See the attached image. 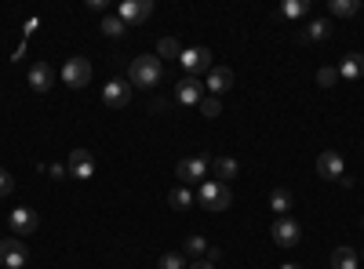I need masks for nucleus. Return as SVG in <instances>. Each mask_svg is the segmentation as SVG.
<instances>
[{
    "label": "nucleus",
    "instance_id": "1",
    "mask_svg": "<svg viewBox=\"0 0 364 269\" xmlns=\"http://www.w3.org/2000/svg\"><path fill=\"white\" fill-rule=\"evenodd\" d=\"M128 77H132L135 87H157L161 77H164V66H161L157 55H139L132 62V70H128Z\"/></svg>",
    "mask_w": 364,
    "mask_h": 269
},
{
    "label": "nucleus",
    "instance_id": "2",
    "mask_svg": "<svg viewBox=\"0 0 364 269\" xmlns=\"http://www.w3.org/2000/svg\"><path fill=\"white\" fill-rule=\"evenodd\" d=\"M197 197H200V204L208 207V212H226V207L233 204V190L226 182H215V178H204Z\"/></svg>",
    "mask_w": 364,
    "mask_h": 269
},
{
    "label": "nucleus",
    "instance_id": "3",
    "mask_svg": "<svg viewBox=\"0 0 364 269\" xmlns=\"http://www.w3.org/2000/svg\"><path fill=\"white\" fill-rule=\"evenodd\" d=\"M178 66L186 70V77H197V73H211V51L208 48H182L178 55Z\"/></svg>",
    "mask_w": 364,
    "mask_h": 269
},
{
    "label": "nucleus",
    "instance_id": "4",
    "mask_svg": "<svg viewBox=\"0 0 364 269\" xmlns=\"http://www.w3.org/2000/svg\"><path fill=\"white\" fill-rule=\"evenodd\" d=\"M149 15H154V0H120L117 4V18L124 26H142Z\"/></svg>",
    "mask_w": 364,
    "mask_h": 269
},
{
    "label": "nucleus",
    "instance_id": "5",
    "mask_svg": "<svg viewBox=\"0 0 364 269\" xmlns=\"http://www.w3.org/2000/svg\"><path fill=\"white\" fill-rule=\"evenodd\" d=\"M175 175L182 182H204V175H211V160L208 157H182L175 164Z\"/></svg>",
    "mask_w": 364,
    "mask_h": 269
},
{
    "label": "nucleus",
    "instance_id": "6",
    "mask_svg": "<svg viewBox=\"0 0 364 269\" xmlns=\"http://www.w3.org/2000/svg\"><path fill=\"white\" fill-rule=\"evenodd\" d=\"M63 80L66 87H87L91 84V62L87 58H66V66H63Z\"/></svg>",
    "mask_w": 364,
    "mask_h": 269
},
{
    "label": "nucleus",
    "instance_id": "7",
    "mask_svg": "<svg viewBox=\"0 0 364 269\" xmlns=\"http://www.w3.org/2000/svg\"><path fill=\"white\" fill-rule=\"evenodd\" d=\"M29 258L26 244L18 241V236H11V241H0V269H22Z\"/></svg>",
    "mask_w": 364,
    "mask_h": 269
},
{
    "label": "nucleus",
    "instance_id": "8",
    "mask_svg": "<svg viewBox=\"0 0 364 269\" xmlns=\"http://www.w3.org/2000/svg\"><path fill=\"white\" fill-rule=\"evenodd\" d=\"M269 236H273V244H281V248H295L302 241V229H299L295 219H277L273 229H269Z\"/></svg>",
    "mask_w": 364,
    "mask_h": 269
},
{
    "label": "nucleus",
    "instance_id": "9",
    "mask_svg": "<svg viewBox=\"0 0 364 269\" xmlns=\"http://www.w3.org/2000/svg\"><path fill=\"white\" fill-rule=\"evenodd\" d=\"M317 175H321V178H343V175H346L343 153H336V149H324V153L317 157Z\"/></svg>",
    "mask_w": 364,
    "mask_h": 269
},
{
    "label": "nucleus",
    "instance_id": "10",
    "mask_svg": "<svg viewBox=\"0 0 364 269\" xmlns=\"http://www.w3.org/2000/svg\"><path fill=\"white\" fill-rule=\"evenodd\" d=\"M66 171H70L73 178H80V182H84V178L95 175V157H91L87 149H73L70 160H66Z\"/></svg>",
    "mask_w": 364,
    "mask_h": 269
},
{
    "label": "nucleus",
    "instance_id": "11",
    "mask_svg": "<svg viewBox=\"0 0 364 269\" xmlns=\"http://www.w3.org/2000/svg\"><path fill=\"white\" fill-rule=\"evenodd\" d=\"M102 102H106L109 109H124V106L132 102V87H128L124 80H109V84L102 87Z\"/></svg>",
    "mask_w": 364,
    "mask_h": 269
},
{
    "label": "nucleus",
    "instance_id": "12",
    "mask_svg": "<svg viewBox=\"0 0 364 269\" xmlns=\"http://www.w3.org/2000/svg\"><path fill=\"white\" fill-rule=\"evenodd\" d=\"M175 99H178L182 106H200V99H204V84H200L197 77H182L178 87H175Z\"/></svg>",
    "mask_w": 364,
    "mask_h": 269
},
{
    "label": "nucleus",
    "instance_id": "13",
    "mask_svg": "<svg viewBox=\"0 0 364 269\" xmlns=\"http://www.w3.org/2000/svg\"><path fill=\"white\" fill-rule=\"evenodd\" d=\"M8 226L11 233H18V241L26 233H37V212H29V207H15V212L8 215Z\"/></svg>",
    "mask_w": 364,
    "mask_h": 269
},
{
    "label": "nucleus",
    "instance_id": "14",
    "mask_svg": "<svg viewBox=\"0 0 364 269\" xmlns=\"http://www.w3.org/2000/svg\"><path fill=\"white\" fill-rule=\"evenodd\" d=\"M208 92L211 95H223V92H230L233 87V70L230 66H211V73H208Z\"/></svg>",
    "mask_w": 364,
    "mask_h": 269
},
{
    "label": "nucleus",
    "instance_id": "15",
    "mask_svg": "<svg viewBox=\"0 0 364 269\" xmlns=\"http://www.w3.org/2000/svg\"><path fill=\"white\" fill-rule=\"evenodd\" d=\"M51 84H55V70L48 62L29 66V87H33V92H51Z\"/></svg>",
    "mask_w": 364,
    "mask_h": 269
},
{
    "label": "nucleus",
    "instance_id": "16",
    "mask_svg": "<svg viewBox=\"0 0 364 269\" xmlns=\"http://www.w3.org/2000/svg\"><path fill=\"white\" fill-rule=\"evenodd\" d=\"M211 175H215V182H233V178L240 175V164L233 160V157H215V160H211Z\"/></svg>",
    "mask_w": 364,
    "mask_h": 269
},
{
    "label": "nucleus",
    "instance_id": "17",
    "mask_svg": "<svg viewBox=\"0 0 364 269\" xmlns=\"http://www.w3.org/2000/svg\"><path fill=\"white\" fill-rule=\"evenodd\" d=\"M295 207V197H291V190H284V186H277L269 193V212L273 215H281V219H288V212Z\"/></svg>",
    "mask_w": 364,
    "mask_h": 269
},
{
    "label": "nucleus",
    "instance_id": "18",
    "mask_svg": "<svg viewBox=\"0 0 364 269\" xmlns=\"http://www.w3.org/2000/svg\"><path fill=\"white\" fill-rule=\"evenodd\" d=\"M339 77L343 80H357V77H364V55H346L343 58V66H339Z\"/></svg>",
    "mask_w": 364,
    "mask_h": 269
},
{
    "label": "nucleus",
    "instance_id": "19",
    "mask_svg": "<svg viewBox=\"0 0 364 269\" xmlns=\"http://www.w3.org/2000/svg\"><path fill=\"white\" fill-rule=\"evenodd\" d=\"M328 262H331V269H357V251L353 248H336Z\"/></svg>",
    "mask_w": 364,
    "mask_h": 269
},
{
    "label": "nucleus",
    "instance_id": "20",
    "mask_svg": "<svg viewBox=\"0 0 364 269\" xmlns=\"http://www.w3.org/2000/svg\"><path fill=\"white\" fill-rule=\"evenodd\" d=\"M328 37H331V26L324 18H314L306 26V33H299V40H328Z\"/></svg>",
    "mask_w": 364,
    "mask_h": 269
},
{
    "label": "nucleus",
    "instance_id": "21",
    "mask_svg": "<svg viewBox=\"0 0 364 269\" xmlns=\"http://www.w3.org/2000/svg\"><path fill=\"white\" fill-rule=\"evenodd\" d=\"M328 11L336 18H350V15L360 11V0H328Z\"/></svg>",
    "mask_w": 364,
    "mask_h": 269
},
{
    "label": "nucleus",
    "instance_id": "22",
    "mask_svg": "<svg viewBox=\"0 0 364 269\" xmlns=\"http://www.w3.org/2000/svg\"><path fill=\"white\" fill-rule=\"evenodd\" d=\"M182 255H186V258H197V262H200V258L208 255V244H204V236H197V233H193V236H186V248H182Z\"/></svg>",
    "mask_w": 364,
    "mask_h": 269
},
{
    "label": "nucleus",
    "instance_id": "23",
    "mask_svg": "<svg viewBox=\"0 0 364 269\" xmlns=\"http://www.w3.org/2000/svg\"><path fill=\"white\" fill-rule=\"evenodd\" d=\"M306 11H310V0H284V4H281L284 18H302Z\"/></svg>",
    "mask_w": 364,
    "mask_h": 269
},
{
    "label": "nucleus",
    "instance_id": "24",
    "mask_svg": "<svg viewBox=\"0 0 364 269\" xmlns=\"http://www.w3.org/2000/svg\"><path fill=\"white\" fill-rule=\"evenodd\" d=\"M168 204L175 207V212H186V207L193 204V193H190V190H182V186H178V190H171V193H168Z\"/></svg>",
    "mask_w": 364,
    "mask_h": 269
},
{
    "label": "nucleus",
    "instance_id": "25",
    "mask_svg": "<svg viewBox=\"0 0 364 269\" xmlns=\"http://www.w3.org/2000/svg\"><path fill=\"white\" fill-rule=\"evenodd\" d=\"M102 33H106V37H113V40H120V37L128 33V26L120 22L117 15H109V18H102Z\"/></svg>",
    "mask_w": 364,
    "mask_h": 269
},
{
    "label": "nucleus",
    "instance_id": "26",
    "mask_svg": "<svg viewBox=\"0 0 364 269\" xmlns=\"http://www.w3.org/2000/svg\"><path fill=\"white\" fill-rule=\"evenodd\" d=\"M182 55V44L175 40V37H164L161 44H157V58H178Z\"/></svg>",
    "mask_w": 364,
    "mask_h": 269
},
{
    "label": "nucleus",
    "instance_id": "27",
    "mask_svg": "<svg viewBox=\"0 0 364 269\" xmlns=\"http://www.w3.org/2000/svg\"><path fill=\"white\" fill-rule=\"evenodd\" d=\"M223 113V102L211 95V99H200V116H208V121H215V116Z\"/></svg>",
    "mask_w": 364,
    "mask_h": 269
},
{
    "label": "nucleus",
    "instance_id": "28",
    "mask_svg": "<svg viewBox=\"0 0 364 269\" xmlns=\"http://www.w3.org/2000/svg\"><path fill=\"white\" fill-rule=\"evenodd\" d=\"M157 269H186V258H182L178 251H168L164 258H161V265Z\"/></svg>",
    "mask_w": 364,
    "mask_h": 269
},
{
    "label": "nucleus",
    "instance_id": "29",
    "mask_svg": "<svg viewBox=\"0 0 364 269\" xmlns=\"http://www.w3.org/2000/svg\"><path fill=\"white\" fill-rule=\"evenodd\" d=\"M336 80H339V70H331V66H321V70H317V84H321V87H331Z\"/></svg>",
    "mask_w": 364,
    "mask_h": 269
},
{
    "label": "nucleus",
    "instance_id": "30",
    "mask_svg": "<svg viewBox=\"0 0 364 269\" xmlns=\"http://www.w3.org/2000/svg\"><path fill=\"white\" fill-rule=\"evenodd\" d=\"M11 190H15V178H11L4 168H0V197H8Z\"/></svg>",
    "mask_w": 364,
    "mask_h": 269
},
{
    "label": "nucleus",
    "instance_id": "31",
    "mask_svg": "<svg viewBox=\"0 0 364 269\" xmlns=\"http://www.w3.org/2000/svg\"><path fill=\"white\" fill-rule=\"evenodd\" d=\"M48 175H51V178H66L70 171H66L63 164H51V168H48Z\"/></svg>",
    "mask_w": 364,
    "mask_h": 269
},
{
    "label": "nucleus",
    "instance_id": "32",
    "mask_svg": "<svg viewBox=\"0 0 364 269\" xmlns=\"http://www.w3.org/2000/svg\"><path fill=\"white\" fill-rule=\"evenodd\" d=\"M204 258H208V262H211V265H215V262H219V258H223V251H219V248H208V255H204Z\"/></svg>",
    "mask_w": 364,
    "mask_h": 269
},
{
    "label": "nucleus",
    "instance_id": "33",
    "mask_svg": "<svg viewBox=\"0 0 364 269\" xmlns=\"http://www.w3.org/2000/svg\"><path fill=\"white\" fill-rule=\"evenodd\" d=\"M149 109H154V113H164V109H168V102H164V99H154V102H149Z\"/></svg>",
    "mask_w": 364,
    "mask_h": 269
},
{
    "label": "nucleus",
    "instance_id": "34",
    "mask_svg": "<svg viewBox=\"0 0 364 269\" xmlns=\"http://www.w3.org/2000/svg\"><path fill=\"white\" fill-rule=\"evenodd\" d=\"M190 269H215V265H211V262H208V258H200V262H193V265H190Z\"/></svg>",
    "mask_w": 364,
    "mask_h": 269
},
{
    "label": "nucleus",
    "instance_id": "35",
    "mask_svg": "<svg viewBox=\"0 0 364 269\" xmlns=\"http://www.w3.org/2000/svg\"><path fill=\"white\" fill-rule=\"evenodd\" d=\"M281 269H299V262H284V265H281Z\"/></svg>",
    "mask_w": 364,
    "mask_h": 269
},
{
    "label": "nucleus",
    "instance_id": "36",
    "mask_svg": "<svg viewBox=\"0 0 364 269\" xmlns=\"http://www.w3.org/2000/svg\"><path fill=\"white\" fill-rule=\"evenodd\" d=\"M360 226H364V219H360Z\"/></svg>",
    "mask_w": 364,
    "mask_h": 269
},
{
    "label": "nucleus",
    "instance_id": "37",
    "mask_svg": "<svg viewBox=\"0 0 364 269\" xmlns=\"http://www.w3.org/2000/svg\"><path fill=\"white\" fill-rule=\"evenodd\" d=\"M360 255H364V251H360Z\"/></svg>",
    "mask_w": 364,
    "mask_h": 269
}]
</instances>
